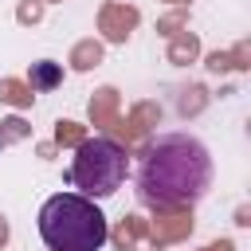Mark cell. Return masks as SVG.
Returning a JSON list of instances; mask_svg holds the SVG:
<instances>
[{
  "mask_svg": "<svg viewBox=\"0 0 251 251\" xmlns=\"http://www.w3.org/2000/svg\"><path fill=\"white\" fill-rule=\"evenodd\" d=\"M212 184V153L192 133H161L137 169V196L149 208H188Z\"/></svg>",
  "mask_w": 251,
  "mask_h": 251,
  "instance_id": "6da1fadb",
  "label": "cell"
},
{
  "mask_svg": "<svg viewBox=\"0 0 251 251\" xmlns=\"http://www.w3.org/2000/svg\"><path fill=\"white\" fill-rule=\"evenodd\" d=\"M39 239L47 243V251H102L110 224L90 196L55 192L39 208Z\"/></svg>",
  "mask_w": 251,
  "mask_h": 251,
  "instance_id": "7a4b0ae2",
  "label": "cell"
},
{
  "mask_svg": "<svg viewBox=\"0 0 251 251\" xmlns=\"http://www.w3.org/2000/svg\"><path fill=\"white\" fill-rule=\"evenodd\" d=\"M126 173H129V157L126 149L114 141V137H86L78 149H75V161H71V180L82 196L90 200H102V196H114L122 184H126Z\"/></svg>",
  "mask_w": 251,
  "mask_h": 251,
  "instance_id": "3957f363",
  "label": "cell"
},
{
  "mask_svg": "<svg viewBox=\"0 0 251 251\" xmlns=\"http://www.w3.org/2000/svg\"><path fill=\"white\" fill-rule=\"evenodd\" d=\"M27 78H31V90H55L59 82H63V67L59 63H51V59H39V63H31V71H27Z\"/></svg>",
  "mask_w": 251,
  "mask_h": 251,
  "instance_id": "277c9868",
  "label": "cell"
}]
</instances>
